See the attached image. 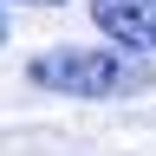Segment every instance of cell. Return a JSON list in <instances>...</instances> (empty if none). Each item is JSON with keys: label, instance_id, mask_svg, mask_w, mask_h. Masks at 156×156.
I'll list each match as a JSON object with an SVG mask.
<instances>
[{"label": "cell", "instance_id": "obj_1", "mask_svg": "<svg viewBox=\"0 0 156 156\" xmlns=\"http://www.w3.org/2000/svg\"><path fill=\"white\" fill-rule=\"evenodd\" d=\"M26 78L65 98H136L156 85V58L124 46H58V52H39Z\"/></svg>", "mask_w": 156, "mask_h": 156}, {"label": "cell", "instance_id": "obj_4", "mask_svg": "<svg viewBox=\"0 0 156 156\" xmlns=\"http://www.w3.org/2000/svg\"><path fill=\"white\" fill-rule=\"evenodd\" d=\"M0 46H7V13H0Z\"/></svg>", "mask_w": 156, "mask_h": 156}, {"label": "cell", "instance_id": "obj_2", "mask_svg": "<svg viewBox=\"0 0 156 156\" xmlns=\"http://www.w3.org/2000/svg\"><path fill=\"white\" fill-rule=\"evenodd\" d=\"M91 20L124 52H156V0H91Z\"/></svg>", "mask_w": 156, "mask_h": 156}, {"label": "cell", "instance_id": "obj_3", "mask_svg": "<svg viewBox=\"0 0 156 156\" xmlns=\"http://www.w3.org/2000/svg\"><path fill=\"white\" fill-rule=\"evenodd\" d=\"M33 7H65V0H33Z\"/></svg>", "mask_w": 156, "mask_h": 156}]
</instances>
